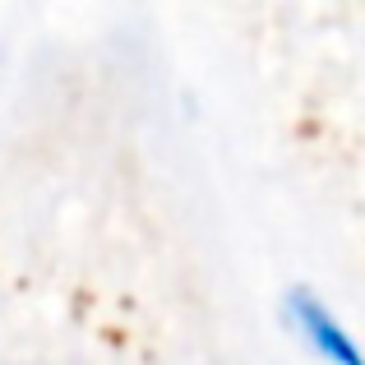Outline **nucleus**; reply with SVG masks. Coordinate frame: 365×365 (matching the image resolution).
Returning <instances> with one entry per match:
<instances>
[{
  "label": "nucleus",
  "instance_id": "1",
  "mask_svg": "<svg viewBox=\"0 0 365 365\" xmlns=\"http://www.w3.org/2000/svg\"><path fill=\"white\" fill-rule=\"evenodd\" d=\"M301 310H305V319H310V329H314V338H319V342H324V351H329V356H342V361H347V365H361V361H356V351H351V347H347V342H342V333H338V329H333V324H329V319H324V314H319V310H314V305H310V301H301Z\"/></svg>",
  "mask_w": 365,
  "mask_h": 365
}]
</instances>
